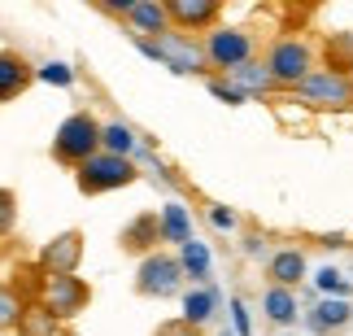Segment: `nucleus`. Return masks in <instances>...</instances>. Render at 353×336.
Instances as JSON below:
<instances>
[{
	"mask_svg": "<svg viewBox=\"0 0 353 336\" xmlns=\"http://www.w3.org/2000/svg\"><path fill=\"white\" fill-rule=\"evenodd\" d=\"M214 223H219V227H232L236 219H232V214H223V206H214Z\"/></svg>",
	"mask_w": 353,
	"mask_h": 336,
	"instance_id": "obj_28",
	"label": "nucleus"
},
{
	"mask_svg": "<svg viewBox=\"0 0 353 336\" xmlns=\"http://www.w3.org/2000/svg\"><path fill=\"white\" fill-rule=\"evenodd\" d=\"M18 336H57V315H52L44 302L26 306L22 319H18Z\"/></svg>",
	"mask_w": 353,
	"mask_h": 336,
	"instance_id": "obj_13",
	"label": "nucleus"
},
{
	"mask_svg": "<svg viewBox=\"0 0 353 336\" xmlns=\"http://www.w3.org/2000/svg\"><path fill=\"white\" fill-rule=\"evenodd\" d=\"M296 92L305 105H319V110H349L353 105V79H345L341 70H314Z\"/></svg>",
	"mask_w": 353,
	"mask_h": 336,
	"instance_id": "obj_3",
	"label": "nucleus"
},
{
	"mask_svg": "<svg viewBox=\"0 0 353 336\" xmlns=\"http://www.w3.org/2000/svg\"><path fill=\"white\" fill-rule=\"evenodd\" d=\"M319 284H323V288H327V293H332V288H336V293H345V288H349V279H345L341 271H332V266H327V271H323V275H319Z\"/></svg>",
	"mask_w": 353,
	"mask_h": 336,
	"instance_id": "obj_26",
	"label": "nucleus"
},
{
	"mask_svg": "<svg viewBox=\"0 0 353 336\" xmlns=\"http://www.w3.org/2000/svg\"><path fill=\"white\" fill-rule=\"evenodd\" d=\"M232 83H236V92L244 97V92H266L270 83H275V75L249 61V66H240V70H232Z\"/></svg>",
	"mask_w": 353,
	"mask_h": 336,
	"instance_id": "obj_16",
	"label": "nucleus"
},
{
	"mask_svg": "<svg viewBox=\"0 0 353 336\" xmlns=\"http://www.w3.org/2000/svg\"><path fill=\"white\" fill-rule=\"evenodd\" d=\"M249 52H253V39L244 31H214L210 44H205V57L219 66V70H240V66H249Z\"/></svg>",
	"mask_w": 353,
	"mask_h": 336,
	"instance_id": "obj_8",
	"label": "nucleus"
},
{
	"mask_svg": "<svg viewBox=\"0 0 353 336\" xmlns=\"http://www.w3.org/2000/svg\"><path fill=\"white\" fill-rule=\"evenodd\" d=\"M22 310H26V306H22V297H18V288H5V284H0V332L18 324Z\"/></svg>",
	"mask_w": 353,
	"mask_h": 336,
	"instance_id": "obj_20",
	"label": "nucleus"
},
{
	"mask_svg": "<svg viewBox=\"0 0 353 336\" xmlns=\"http://www.w3.org/2000/svg\"><path fill=\"white\" fill-rule=\"evenodd\" d=\"M166 13L179 26H210L219 18V0H170Z\"/></svg>",
	"mask_w": 353,
	"mask_h": 336,
	"instance_id": "obj_11",
	"label": "nucleus"
},
{
	"mask_svg": "<svg viewBox=\"0 0 353 336\" xmlns=\"http://www.w3.org/2000/svg\"><path fill=\"white\" fill-rule=\"evenodd\" d=\"M35 70L26 66V57H18V52H0V101H13L22 97L26 88H31Z\"/></svg>",
	"mask_w": 353,
	"mask_h": 336,
	"instance_id": "obj_10",
	"label": "nucleus"
},
{
	"mask_svg": "<svg viewBox=\"0 0 353 336\" xmlns=\"http://www.w3.org/2000/svg\"><path fill=\"white\" fill-rule=\"evenodd\" d=\"M266 70L275 75V83H292V88H301L305 79H310V48L301 44V39H283V44L270 48Z\"/></svg>",
	"mask_w": 353,
	"mask_h": 336,
	"instance_id": "obj_6",
	"label": "nucleus"
},
{
	"mask_svg": "<svg viewBox=\"0 0 353 336\" xmlns=\"http://www.w3.org/2000/svg\"><path fill=\"white\" fill-rule=\"evenodd\" d=\"M157 236H161V223H157V214H140L135 223L122 227V249L127 253H144L148 245H157Z\"/></svg>",
	"mask_w": 353,
	"mask_h": 336,
	"instance_id": "obj_12",
	"label": "nucleus"
},
{
	"mask_svg": "<svg viewBox=\"0 0 353 336\" xmlns=\"http://www.w3.org/2000/svg\"><path fill=\"white\" fill-rule=\"evenodd\" d=\"M13 223H18V197L9 188H0V236H9Z\"/></svg>",
	"mask_w": 353,
	"mask_h": 336,
	"instance_id": "obj_24",
	"label": "nucleus"
},
{
	"mask_svg": "<svg viewBox=\"0 0 353 336\" xmlns=\"http://www.w3.org/2000/svg\"><path fill=\"white\" fill-rule=\"evenodd\" d=\"M44 79H52V83H70V70H65V66H48Z\"/></svg>",
	"mask_w": 353,
	"mask_h": 336,
	"instance_id": "obj_27",
	"label": "nucleus"
},
{
	"mask_svg": "<svg viewBox=\"0 0 353 336\" xmlns=\"http://www.w3.org/2000/svg\"><path fill=\"white\" fill-rule=\"evenodd\" d=\"M105 144V127L92 114H70L52 136V157L65 166H83L97 157V149Z\"/></svg>",
	"mask_w": 353,
	"mask_h": 336,
	"instance_id": "obj_1",
	"label": "nucleus"
},
{
	"mask_svg": "<svg viewBox=\"0 0 353 336\" xmlns=\"http://www.w3.org/2000/svg\"><path fill=\"white\" fill-rule=\"evenodd\" d=\"M153 336H201L196 324H188V319H170V324H161Z\"/></svg>",
	"mask_w": 353,
	"mask_h": 336,
	"instance_id": "obj_25",
	"label": "nucleus"
},
{
	"mask_svg": "<svg viewBox=\"0 0 353 336\" xmlns=\"http://www.w3.org/2000/svg\"><path fill=\"white\" fill-rule=\"evenodd\" d=\"M135 179V166L118 153H97L92 162L79 166V192L97 197V192H114V188H127Z\"/></svg>",
	"mask_w": 353,
	"mask_h": 336,
	"instance_id": "obj_2",
	"label": "nucleus"
},
{
	"mask_svg": "<svg viewBox=\"0 0 353 336\" xmlns=\"http://www.w3.org/2000/svg\"><path fill=\"white\" fill-rule=\"evenodd\" d=\"M127 18H131V26H140L144 35H166V31H170V26H166V22H170L166 5H131Z\"/></svg>",
	"mask_w": 353,
	"mask_h": 336,
	"instance_id": "obj_15",
	"label": "nucleus"
},
{
	"mask_svg": "<svg viewBox=\"0 0 353 336\" xmlns=\"http://www.w3.org/2000/svg\"><path fill=\"white\" fill-rule=\"evenodd\" d=\"M148 52L153 57H161L170 66V70H179V75H196L201 66H205V48L196 44V39H188L183 31H166V35H157L153 44H148Z\"/></svg>",
	"mask_w": 353,
	"mask_h": 336,
	"instance_id": "obj_4",
	"label": "nucleus"
},
{
	"mask_svg": "<svg viewBox=\"0 0 353 336\" xmlns=\"http://www.w3.org/2000/svg\"><path fill=\"white\" fill-rule=\"evenodd\" d=\"M161 236L179 240V245H188V240H192V232H188V214H183V206H166V214H161Z\"/></svg>",
	"mask_w": 353,
	"mask_h": 336,
	"instance_id": "obj_18",
	"label": "nucleus"
},
{
	"mask_svg": "<svg viewBox=\"0 0 353 336\" xmlns=\"http://www.w3.org/2000/svg\"><path fill=\"white\" fill-rule=\"evenodd\" d=\"M92 302V288H88V279H79V275H48V288H44V306L57 319H74L83 306Z\"/></svg>",
	"mask_w": 353,
	"mask_h": 336,
	"instance_id": "obj_5",
	"label": "nucleus"
},
{
	"mask_svg": "<svg viewBox=\"0 0 353 336\" xmlns=\"http://www.w3.org/2000/svg\"><path fill=\"white\" fill-rule=\"evenodd\" d=\"M301 275H305V258H301L296 249H283V253H275V258H270V279H275L279 288L296 284Z\"/></svg>",
	"mask_w": 353,
	"mask_h": 336,
	"instance_id": "obj_14",
	"label": "nucleus"
},
{
	"mask_svg": "<svg viewBox=\"0 0 353 336\" xmlns=\"http://www.w3.org/2000/svg\"><path fill=\"white\" fill-rule=\"evenodd\" d=\"M105 149H110V153H118V157H127L131 149H135V136H131V131L127 127H105Z\"/></svg>",
	"mask_w": 353,
	"mask_h": 336,
	"instance_id": "obj_23",
	"label": "nucleus"
},
{
	"mask_svg": "<svg viewBox=\"0 0 353 336\" xmlns=\"http://www.w3.org/2000/svg\"><path fill=\"white\" fill-rule=\"evenodd\" d=\"M179 279H183V266L174 258H166V253H157V258H144L135 288L144 297H170V293H179Z\"/></svg>",
	"mask_w": 353,
	"mask_h": 336,
	"instance_id": "obj_7",
	"label": "nucleus"
},
{
	"mask_svg": "<svg viewBox=\"0 0 353 336\" xmlns=\"http://www.w3.org/2000/svg\"><path fill=\"white\" fill-rule=\"evenodd\" d=\"M79 258H83V232H61L44 245V266L52 275H74Z\"/></svg>",
	"mask_w": 353,
	"mask_h": 336,
	"instance_id": "obj_9",
	"label": "nucleus"
},
{
	"mask_svg": "<svg viewBox=\"0 0 353 336\" xmlns=\"http://www.w3.org/2000/svg\"><path fill=\"white\" fill-rule=\"evenodd\" d=\"M266 315L275 319V324H292L296 302L288 297V288H270V293H266Z\"/></svg>",
	"mask_w": 353,
	"mask_h": 336,
	"instance_id": "obj_19",
	"label": "nucleus"
},
{
	"mask_svg": "<svg viewBox=\"0 0 353 336\" xmlns=\"http://www.w3.org/2000/svg\"><path fill=\"white\" fill-rule=\"evenodd\" d=\"M210 310H214V293L210 288H196V293H188V297H183V319H188V324H205V319H210Z\"/></svg>",
	"mask_w": 353,
	"mask_h": 336,
	"instance_id": "obj_17",
	"label": "nucleus"
},
{
	"mask_svg": "<svg viewBox=\"0 0 353 336\" xmlns=\"http://www.w3.org/2000/svg\"><path fill=\"white\" fill-rule=\"evenodd\" d=\"M183 266H188L196 279H205V271H210V253H205V245H201V240H188V245H183Z\"/></svg>",
	"mask_w": 353,
	"mask_h": 336,
	"instance_id": "obj_21",
	"label": "nucleus"
},
{
	"mask_svg": "<svg viewBox=\"0 0 353 336\" xmlns=\"http://www.w3.org/2000/svg\"><path fill=\"white\" fill-rule=\"evenodd\" d=\"M349 319V306L345 302H323L319 310H314V328H341Z\"/></svg>",
	"mask_w": 353,
	"mask_h": 336,
	"instance_id": "obj_22",
	"label": "nucleus"
}]
</instances>
